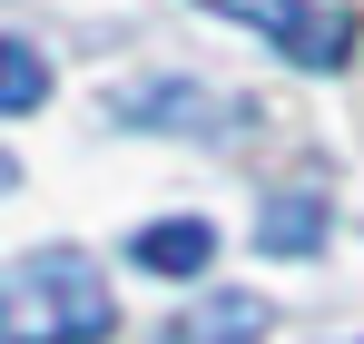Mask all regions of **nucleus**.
I'll use <instances>...</instances> for the list:
<instances>
[{"mask_svg":"<svg viewBox=\"0 0 364 344\" xmlns=\"http://www.w3.org/2000/svg\"><path fill=\"white\" fill-rule=\"evenodd\" d=\"M40 99H50V59L30 50V40L0 30V118H30Z\"/></svg>","mask_w":364,"mask_h":344,"instance_id":"39448f33","label":"nucleus"},{"mask_svg":"<svg viewBox=\"0 0 364 344\" xmlns=\"http://www.w3.org/2000/svg\"><path fill=\"white\" fill-rule=\"evenodd\" d=\"M315 236H325V207H315V197H276L266 227H256V246H266V256H305Z\"/></svg>","mask_w":364,"mask_h":344,"instance_id":"423d86ee","label":"nucleus"},{"mask_svg":"<svg viewBox=\"0 0 364 344\" xmlns=\"http://www.w3.org/2000/svg\"><path fill=\"white\" fill-rule=\"evenodd\" d=\"M266 325H276V315H266V295H207L168 344H256Z\"/></svg>","mask_w":364,"mask_h":344,"instance_id":"20e7f679","label":"nucleus"},{"mask_svg":"<svg viewBox=\"0 0 364 344\" xmlns=\"http://www.w3.org/2000/svg\"><path fill=\"white\" fill-rule=\"evenodd\" d=\"M10 177H20V168H10V158H0V187H10Z\"/></svg>","mask_w":364,"mask_h":344,"instance_id":"0eeeda50","label":"nucleus"},{"mask_svg":"<svg viewBox=\"0 0 364 344\" xmlns=\"http://www.w3.org/2000/svg\"><path fill=\"white\" fill-rule=\"evenodd\" d=\"M128 256H138L148 276H207L217 227H207V217H168V227H138V236H128Z\"/></svg>","mask_w":364,"mask_h":344,"instance_id":"7ed1b4c3","label":"nucleus"},{"mask_svg":"<svg viewBox=\"0 0 364 344\" xmlns=\"http://www.w3.org/2000/svg\"><path fill=\"white\" fill-rule=\"evenodd\" d=\"M197 10L266 30L296 69H345V59H355V10H315V0H197Z\"/></svg>","mask_w":364,"mask_h":344,"instance_id":"f03ea898","label":"nucleus"},{"mask_svg":"<svg viewBox=\"0 0 364 344\" xmlns=\"http://www.w3.org/2000/svg\"><path fill=\"white\" fill-rule=\"evenodd\" d=\"M119 325V295L79 246H40L0 276V344H99Z\"/></svg>","mask_w":364,"mask_h":344,"instance_id":"f257e3e1","label":"nucleus"}]
</instances>
